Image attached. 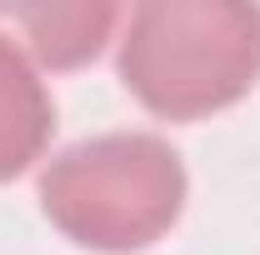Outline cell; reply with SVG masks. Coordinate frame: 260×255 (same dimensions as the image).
<instances>
[{
	"instance_id": "obj_3",
	"label": "cell",
	"mask_w": 260,
	"mask_h": 255,
	"mask_svg": "<svg viewBox=\"0 0 260 255\" xmlns=\"http://www.w3.org/2000/svg\"><path fill=\"white\" fill-rule=\"evenodd\" d=\"M120 20L115 5L85 0V5H0V25L25 35L30 55L50 70H75V65L95 60L100 45L110 40Z\"/></svg>"
},
{
	"instance_id": "obj_4",
	"label": "cell",
	"mask_w": 260,
	"mask_h": 255,
	"mask_svg": "<svg viewBox=\"0 0 260 255\" xmlns=\"http://www.w3.org/2000/svg\"><path fill=\"white\" fill-rule=\"evenodd\" d=\"M50 130H55L50 90L40 85L30 60L10 45V35H0V180L30 170L50 145Z\"/></svg>"
},
{
	"instance_id": "obj_1",
	"label": "cell",
	"mask_w": 260,
	"mask_h": 255,
	"mask_svg": "<svg viewBox=\"0 0 260 255\" xmlns=\"http://www.w3.org/2000/svg\"><path fill=\"white\" fill-rule=\"evenodd\" d=\"M120 80L150 115L200 120L260 80V10L235 0H145L125 20Z\"/></svg>"
},
{
	"instance_id": "obj_2",
	"label": "cell",
	"mask_w": 260,
	"mask_h": 255,
	"mask_svg": "<svg viewBox=\"0 0 260 255\" xmlns=\"http://www.w3.org/2000/svg\"><path fill=\"white\" fill-rule=\"evenodd\" d=\"M185 205V165L160 135L115 130L80 140L45 165L40 210L65 240L100 255L155 245Z\"/></svg>"
}]
</instances>
